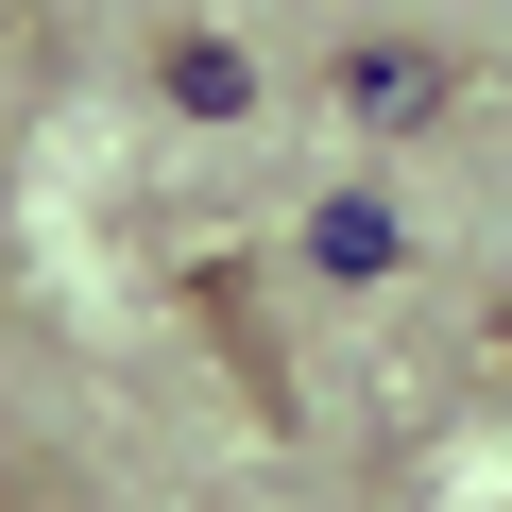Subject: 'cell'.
Segmentation results:
<instances>
[{
  "instance_id": "6da1fadb",
  "label": "cell",
  "mask_w": 512,
  "mask_h": 512,
  "mask_svg": "<svg viewBox=\"0 0 512 512\" xmlns=\"http://www.w3.org/2000/svg\"><path fill=\"white\" fill-rule=\"evenodd\" d=\"M342 103H359L376 137H427V120H444V52H410V35H359V52H342Z\"/></svg>"
},
{
  "instance_id": "7a4b0ae2",
  "label": "cell",
  "mask_w": 512,
  "mask_h": 512,
  "mask_svg": "<svg viewBox=\"0 0 512 512\" xmlns=\"http://www.w3.org/2000/svg\"><path fill=\"white\" fill-rule=\"evenodd\" d=\"M308 256L359 291V274H393V222H376V205H325V222H308Z\"/></svg>"
}]
</instances>
